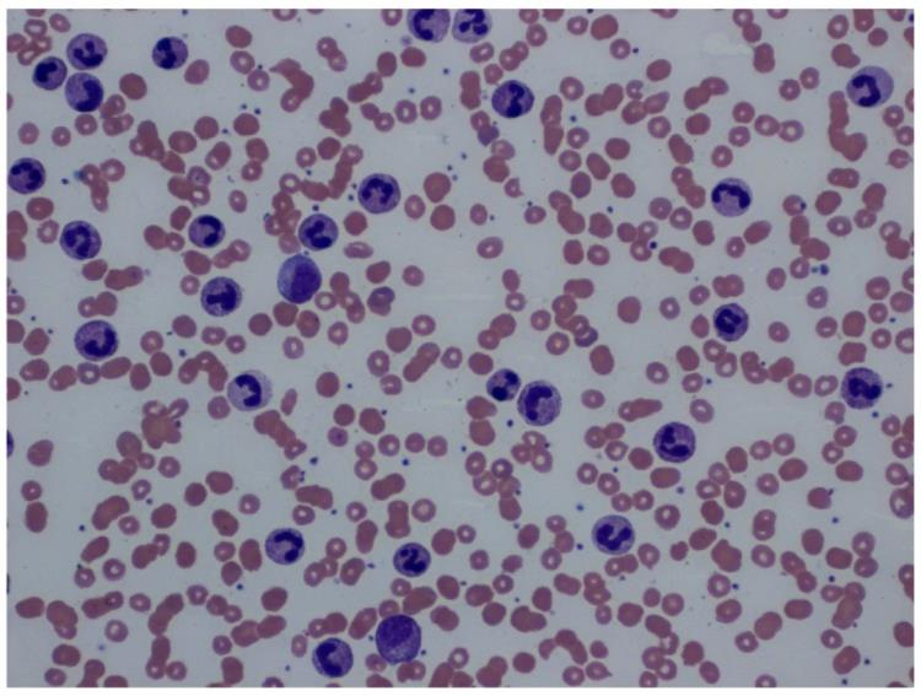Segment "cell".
Masks as SVG:
<instances>
[{
	"label": "cell",
	"instance_id": "15",
	"mask_svg": "<svg viewBox=\"0 0 921 696\" xmlns=\"http://www.w3.org/2000/svg\"><path fill=\"white\" fill-rule=\"evenodd\" d=\"M66 100L74 111L88 113L99 109L104 100V86L91 74H74L66 84Z\"/></svg>",
	"mask_w": 921,
	"mask_h": 696
},
{
	"label": "cell",
	"instance_id": "28",
	"mask_svg": "<svg viewBox=\"0 0 921 696\" xmlns=\"http://www.w3.org/2000/svg\"><path fill=\"white\" fill-rule=\"evenodd\" d=\"M521 380L519 375L509 369L499 370L487 382V392L490 397L498 402L513 401Z\"/></svg>",
	"mask_w": 921,
	"mask_h": 696
},
{
	"label": "cell",
	"instance_id": "22",
	"mask_svg": "<svg viewBox=\"0 0 921 696\" xmlns=\"http://www.w3.org/2000/svg\"><path fill=\"white\" fill-rule=\"evenodd\" d=\"M8 182L10 188L20 194L39 191L46 182L45 167L36 159H19L9 171Z\"/></svg>",
	"mask_w": 921,
	"mask_h": 696
},
{
	"label": "cell",
	"instance_id": "29",
	"mask_svg": "<svg viewBox=\"0 0 921 696\" xmlns=\"http://www.w3.org/2000/svg\"><path fill=\"white\" fill-rule=\"evenodd\" d=\"M570 136H575V139L569 138L570 145H573L574 148H580L587 140V133L583 129H573Z\"/></svg>",
	"mask_w": 921,
	"mask_h": 696
},
{
	"label": "cell",
	"instance_id": "21",
	"mask_svg": "<svg viewBox=\"0 0 921 696\" xmlns=\"http://www.w3.org/2000/svg\"><path fill=\"white\" fill-rule=\"evenodd\" d=\"M492 16L482 9L459 10L455 16L452 34L457 41L475 43L486 37L492 30Z\"/></svg>",
	"mask_w": 921,
	"mask_h": 696
},
{
	"label": "cell",
	"instance_id": "5",
	"mask_svg": "<svg viewBox=\"0 0 921 696\" xmlns=\"http://www.w3.org/2000/svg\"><path fill=\"white\" fill-rule=\"evenodd\" d=\"M273 397L271 380L261 371L249 370L235 377L228 387L231 404L241 412L265 408Z\"/></svg>",
	"mask_w": 921,
	"mask_h": 696
},
{
	"label": "cell",
	"instance_id": "7",
	"mask_svg": "<svg viewBox=\"0 0 921 696\" xmlns=\"http://www.w3.org/2000/svg\"><path fill=\"white\" fill-rule=\"evenodd\" d=\"M883 395V382L877 372L866 368L847 372L842 383V397L850 408L870 409Z\"/></svg>",
	"mask_w": 921,
	"mask_h": 696
},
{
	"label": "cell",
	"instance_id": "3",
	"mask_svg": "<svg viewBox=\"0 0 921 696\" xmlns=\"http://www.w3.org/2000/svg\"><path fill=\"white\" fill-rule=\"evenodd\" d=\"M517 408L527 424L531 426L551 425L556 422L562 410V396L552 383L531 382L521 392Z\"/></svg>",
	"mask_w": 921,
	"mask_h": 696
},
{
	"label": "cell",
	"instance_id": "4",
	"mask_svg": "<svg viewBox=\"0 0 921 696\" xmlns=\"http://www.w3.org/2000/svg\"><path fill=\"white\" fill-rule=\"evenodd\" d=\"M894 83L891 74L880 67H865L854 74L847 85L848 96L856 106H881L890 100Z\"/></svg>",
	"mask_w": 921,
	"mask_h": 696
},
{
	"label": "cell",
	"instance_id": "26",
	"mask_svg": "<svg viewBox=\"0 0 921 696\" xmlns=\"http://www.w3.org/2000/svg\"><path fill=\"white\" fill-rule=\"evenodd\" d=\"M187 58L188 47L179 37H164L154 46L153 61L156 67L161 69H179L186 63Z\"/></svg>",
	"mask_w": 921,
	"mask_h": 696
},
{
	"label": "cell",
	"instance_id": "17",
	"mask_svg": "<svg viewBox=\"0 0 921 696\" xmlns=\"http://www.w3.org/2000/svg\"><path fill=\"white\" fill-rule=\"evenodd\" d=\"M449 10L412 9L407 16L408 29L416 39L425 42H441L450 28Z\"/></svg>",
	"mask_w": 921,
	"mask_h": 696
},
{
	"label": "cell",
	"instance_id": "13",
	"mask_svg": "<svg viewBox=\"0 0 921 696\" xmlns=\"http://www.w3.org/2000/svg\"><path fill=\"white\" fill-rule=\"evenodd\" d=\"M312 662L321 676L342 678L352 671L354 655L347 642L328 639L316 647Z\"/></svg>",
	"mask_w": 921,
	"mask_h": 696
},
{
	"label": "cell",
	"instance_id": "24",
	"mask_svg": "<svg viewBox=\"0 0 921 696\" xmlns=\"http://www.w3.org/2000/svg\"><path fill=\"white\" fill-rule=\"evenodd\" d=\"M432 557L423 546L418 543H408L397 550L393 565L403 576L419 577L427 573Z\"/></svg>",
	"mask_w": 921,
	"mask_h": 696
},
{
	"label": "cell",
	"instance_id": "25",
	"mask_svg": "<svg viewBox=\"0 0 921 696\" xmlns=\"http://www.w3.org/2000/svg\"><path fill=\"white\" fill-rule=\"evenodd\" d=\"M226 234L222 220L213 215H201L193 220L188 236L193 245L201 248H214L222 244Z\"/></svg>",
	"mask_w": 921,
	"mask_h": 696
},
{
	"label": "cell",
	"instance_id": "30",
	"mask_svg": "<svg viewBox=\"0 0 921 696\" xmlns=\"http://www.w3.org/2000/svg\"><path fill=\"white\" fill-rule=\"evenodd\" d=\"M597 159H599V156L596 155V161ZM589 166L592 172H594V175L601 178V176L599 175V171H597L600 169V165L597 163H595L594 165V163H592V161L589 160ZM608 172H610V167H608L606 163H603L602 169L600 170V174H602V178H606L608 175Z\"/></svg>",
	"mask_w": 921,
	"mask_h": 696
},
{
	"label": "cell",
	"instance_id": "20",
	"mask_svg": "<svg viewBox=\"0 0 921 696\" xmlns=\"http://www.w3.org/2000/svg\"><path fill=\"white\" fill-rule=\"evenodd\" d=\"M339 236L336 221L325 214H314L299 229L301 244L311 251H325L336 244Z\"/></svg>",
	"mask_w": 921,
	"mask_h": 696
},
{
	"label": "cell",
	"instance_id": "1",
	"mask_svg": "<svg viewBox=\"0 0 921 696\" xmlns=\"http://www.w3.org/2000/svg\"><path fill=\"white\" fill-rule=\"evenodd\" d=\"M377 651L390 665L416 660L422 647V629L408 615H393L382 620L376 631Z\"/></svg>",
	"mask_w": 921,
	"mask_h": 696
},
{
	"label": "cell",
	"instance_id": "18",
	"mask_svg": "<svg viewBox=\"0 0 921 696\" xmlns=\"http://www.w3.org/2000/svg\"><path fill=\"white\" fill-rule=\"evenodd\" d=\"M306 543L303 534L294 528H279L266 541L268 558L278 565H293L304 557Z\"/></svg>",
	"mask_w": 921,
	"mask_h": 696
},
{
	"label": "cell",
	"instance_id": "6",
	"mask_svg": "<svg viewBox=\"0 0 921 696\" xmlns=\"http://www.w3.org/2000/svg\"><path fill=\"white\" fill-rule=\"evenodd\" d=\"M74 344L84 359L101 361L117 352L120 341L111 323L98 320L90 321L80 327L75 333Z\"/></svg>",
	"mask_w": 921,
	"mask_h": 696
},
{
	"label": "cell",
	"instance_id": "19",
	"mask_svg": "<svg viewBox=\"0 0 921 696\" xmlns=\"http://www.w3.org/2000/svg\"><path fill=\"white\" fill-rule=\"evenodd\" d=\"M107 56L106 42L93 34H80L69 42L67 57L75 69L90 70L101 66Z\"/></svg>",
	"mask_w": 921,
	"mask_h": 696
},
{
	"label": "cell",
	"instance_id": "9",
	"mask_svg": "<svg viewBox=\"0 0 921 696\" xmlns=\"http://www.w3.org/2000/svg\"><path fill=\"white\" fill-rule=\"evenodd\" d=\"M654 447L661 460L683 463L693 457L696 452V434L686 424H666L657 431Z\"/></svg>",
	"mask_w": 921,
	"mask_h": 696
},
{
	"label": "cell",
	"instance_id": "8",
	"mask_svg": "<svg viewBox=\"0 0 921 696\" xmlns=\"http://www.w3.org/2000/svg\"><path fill=\"white\" fill-rule=\"evenodd\" d=\"M358 199L371 214L389 213L401 201L400 185L395 177L374 174L365 178L359 187Z\"/></svg>",
	"mask_w": 921,
	"mask_h": 696
},
{
	"label": "cell",
	"instance_id": "27",
	"mask_svg": "<svg viewBox=\"0 0 921 696\" xmlns=\"http://www.w3.org/2000/svg\"><path fill=\"white\" fill-rule=\"evenodd\" d=\"M67 78L66 63L58 57H47L37 64L32 80L43 90L53 91L62 86Z\"/></svg>",
	"mask_w": 921,
	"mask_h": 696
},
{
	"label": "cell",
	"instance_id": "10",
	"mask_svg": "<svg viewBox=\"0 0 921 696\" xmlns=\"http://www.w3.org/2000/svg\"><path fill=\"white\" fill-rule=\"evenodd\" d=\"M592 542L600 552L607 555H623L634 546L635 532L626 517L606 516L596 522L592 530Z\"/></svg>",
	"mask_w": 921,
	"mask_h": 696
},
{
	"label": "cell",
	"instance_id": "2",
	"mask_svg": "<svg viewBox=\"0 0 921 696\" xmlns=\"http://www.w3.org/2000/svg\"><path fill=\"white\" fill-rule=\"evenodd\" d=\"M277 285L280 295L290 304L303 305L320 290L322 273L310 257L295 255L280 267Z\"/></svg>",
	"mask_w": 921,
	"mask_h": 696
},
{
	"label": "cell",
	"instance_id": "11",
	"mask_svg": "<svg viewBox=\"0 0 921 696\" xmlns=\"http://www.w3.org/2000/svg\"><path fill=\"white\" fill-rule=\"evenodd\" d=\"M242 289L235 280L218 277L204 285L201 295L203 310L213 317L233 314L242 304Z\"/></svg>",
	"mask_w": 921,
	"mask_h": 696
},
{
	"label": "cell",
	"instance_id": "16",
	"mask_svg": "<svg viewBox=\"0 0 921 696\" xmlns=\"http://www.w3.org/2000/svg\"><path fill=\"white\" fill-rule=\"evenodd\" d=\"M535 102L529 86L509 80L494 91L492 105L495 112L504 118H517L529 113Z\"/></svg>",
	"mask_w": 921,
	"mask_h": 696
},
{
	"label": "cell",
	"instance_id": "12",
	"mask_svg": "<svg viewBox=\"0 0 921 696\" xmlns=\"http://www.w3.org/2000/svg\"><path fill=\"white\" fill-rule=\"evenodd\" d=\"M59 244L73 260L88 261L99 255L102 240L93 225L79 220L64 226Z\"/></svg>",
	"mask_w": 921,
	"mask_h": 696
},
{
	"label": "cell",
	"instance_id": "23",
	"mask_svg": "<svg viewBox=\"0 0 921 696\" xmlns=\"http://www.w3.org/2000/svg\"><path fill=\"white\" fill-rule=\"evenodd\" d=\"M750 320L745 309L737 304L719 307L714 314L716 333L726 342H737L745 336Z\"/></svg>",
	"mask_w": 921,
	"mask_h": 696
},
{
	"label": "cell",
	"instance_id": "14",
	"mask_svg": "<svg viewBox=\"0 0 921 696\" xmlns=\"http://www.w3.org/2000/svg\"><path fill=\"white\" fill-rule=\"evenodd\" d=\"M753 194L750 186L740 178H725L714 187L713 207L726 218L741 217L750 209Z\"/></svg>",
	"mask_w": 921,
	"mask_h": 696
}]
</instances>
